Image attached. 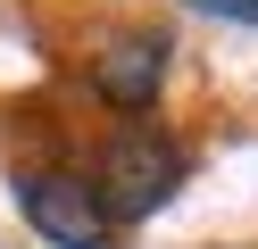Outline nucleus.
I'll list each match as a JSON object with an SVG mask.
<instances>
[{"mask_svg": "<svg viewBox=\"0 0 258 249\" xmlns=\"http://www.w3.org/2000/svg\"><path fill=\"white\" fill-rule=\"evenodd\" d=\"M175 183H183V149H175L158 125H125L117 141L100 149V183H92V191H100L108 224H117V216L134 224V216H158V208H167Z\"/></svg>", "mask_w": 258, "mask_h": 249, "instance_id": "1", "label": "nucleus"}, {"mask_svg": "<svg viewBox=\"0 0 258 249\" xmlns=\"http://www.w3.org/2000/svg\"><path fill=\"white\" fill-rule=\"evenodd\" d=\"M158 83H167V42L158 33H125V42H108L100 58H92V92L108 100V108H150Z\"/></svg>", "mask_w": 258, "mask_h": 249, "instance_id": "3", "label": "nucleus"}, {"mask_svg": "<svg viewBox=\"0 0 258 249\" xmlns=\"http://www.w3.org/2000/svg\"><path fill=\"white\" fill-rule=\"evenodd\" d=\"M17 208L50 249H108V208L84 175H17Z\"/></svg>", "mask_w": 258, "mask_h": 249, "instance_id": "2", "label": "nucleus"}, {"mask_svg": "<svg viewBox=\"0 0 258 249\" xmlns=\"http://www.w3.org/2000/svg\"><path fill=\"white\" fill-rule=\"evenodd\" d=\"M191 9H208V17H233V25H258V0H191Z\"/></svg>", "mask_w": 258, "mask_h": 249, "instance_id": "4", "label": "nucleus"}]
</instances>
